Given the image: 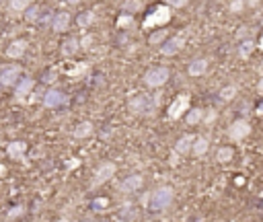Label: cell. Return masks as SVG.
Instances as JSON below:
<instances>
[{
    "mask_svg": "<svg viewBox=\"0 0 263 222\" xmlns=\"http://www.w3.org/2000/svg\"><path fill=\"white\" fill-rule=\"evenodd\" d=\"M185 46V37L183 35H173V37H167L164 39V43L160 46V54L162 56H175L181 52V48Z\"/></svg>",
    "mask_w": 263,
    "mask_h": 222,
    "instance_id": "obj_6",
    "label": "cell"
},
{
    "mask_svg": "<svg viewBox=\"0 0 263 222\" xmlns=\"http://www.w3.org/2000/svg\"><path fill=\"white\" fill-rule=\"evenodd\" d=\"M64 103H66V95H64L62 91H58V88H50V91L43 95V105L50 107V109L60 107V105H64Z\"/></svg>",
    "mask_w": 263,
    "mask_h": 222,
    "instance_id": "obj_11",
    "label": "cell"
},
{
    "mask_svg": "<svg viewBox=\"0 0 263 222\" xmlns=\"http://www.w3.org/2000/svg\"><path fill=\"white\" fill-rule=\"evenodd\" d=\"M11 9L15 11V13H25L31 5H33V0H11Z\"/></svg>",
    "mask_w": 263,
    "mask_h": 222,
    "instance_id": "obj_26",
    "label": "cell"
},
{
    "mask_svg": "<svg viewBox=\"0 0 263 222\" xmlns=\"http://www.w3.org/2000/svg\"><path fill=\"white\" fill-rule=\"evenodd\" d=\"M25 50H27V41H25V39H15V41L7 48V56H9L11 60H19V58L25 54Z\"/></svg>",
    "mask_w": 263,
    "mask_h": 222,
    "instance_id": "obj_14",
    "label": "cell"
},
{
    "mask_svg": "<svg viewBox=\"0 0 263 222\" xmlns=\"http://www.w3.org/2000/svg\"><path fill=\"white\" fill-rule=\"evenodd\" d=\"M7 152H9V156L11 158H15V161H23L25 158V152H27V144L25 142H11L9 144V148H7Z\"/></svg>",
    "mask_w": 263,
    "mask_h": 222,
    "instance_id": "obj_16",
    "label": "cell"
},
{
    "mask_svg": "<svg viewBox=\"0 0 263 222\" xmlns=\"http://www.w3.org/2000/svg\"><path fill=\"white\" fill-rule=\"evenodd\" d=\"M5 173H7V167H5V165H0V177H5Z\"/></svg>",
    "mask_w": 263,
    "mask_h": 222,
    "instance_id": "obj_42",
    "label": "cell"
},
{
    "mask_svg": "<svg viewBox=\"0 0 263 222\" xmlns=\"http://www.w3.org/2000/svg\"><path fill=\"white\" fill-rule=\"evenodd\" d=\"M187 123L189 125H195V123H200L202 119H204V109H189L187 111Z\"/></svg>",
    "mask_w": 263,
    "mask_h": 222,
    "instance_id": "obj_24",
    "label": "cell"
},
{
    "mask_svg": "<svg viewBox=\"0 0 263 222\" xmlns=\"http://www.w3.org/2000/svg\"><path fill=\"white\" fill-rule=\"evenodd\" d=\"M187 111H189V95H179V97L169 105V117L171 119H179Z\"/></svg>",
    "mask_w": 263,
    "mask_h": 222,
    "instance_id": "obj_7",
    "label": "cell"
},
{
    "mask_svg": "<svg viewBox=\"0 0 263 222\" xmlns=\"http://www.w3.org/2000/svg\"><path fill=\"white\" fill-rule=\"evenodd\" d=\"M91 43H93V35H86V37L80 39V46H82V48H89Z\"/></svg>",
    "mask_w": 263,
    "mask_h": 222,
    "instance_id": "obj_36",
    "label": "cell"
},
{
    "mask_svg": "<svg viewBox=\"0 0 263 222\" xmlns=\"http://www.w3.org/2000/svg\"><path fill=\"white\" fill-rule=\"evenodd\" d=\"M173 198H175L173 187L164 185V187L154 189V192L146 198V206H148L150 212H162V210H167L173 204Z\"/></svg>",
    "mask_w": 263,
    "mask_h": 222,
    "instance_id": "obj_1",
    "label": "cell"
},
{
    "mask_svg": "<svg viewBox=\"0 0 263 222\" xmlns=\"http://www.w3.org/2000/svg\"><path fill=\"white\" fill-rule=\"evenodd\" d=\"M70 25V15L66 13V11H60L52 17V29L56 31V33H62V31H66Z\"/></svg>",
    "mask_w": 263,
    "mask_h": 222,
    "instance_id": "obj_13",
    "label": "cell"
},
{
    "mask_svg": "<svg viewBox=\"0 0 263 222\" xmlns=\"http://www.w3.org/2000/svg\"><path fill=\"white\" fill-rule=\"evenodd\" d=\"M33 86H35V82H33V78H21L17 82V88H15V95H17V99H25L27 95L33 91Z\"/></svg>",
    "mask_w": 263,
    "mask_h": 222,
    "instance_id": "obj_15",
    "label": "cell"
},
{
    "mask_svg": "<svg viewBox=\"0 0 263 222\" xmlns=\"http://www.w3.org/2000/svg\"><path fill=\"white\" fill-rule=\"evenodd\" d=\"M156 105H158V99L152 97V95H136L129 101V111L136 115H148L156 109Z\"/></svg>",
    "mask_w": 263,
    "mask_h": 222,
    "instance_id": "obj_2",
    "label": "cell"
},
{
    "mask_svg": "<svg viewBox=\"0 0 263 222\" xmlns=\"http://www.w3.org/2000/svg\"><path fill=\"white\" fill-rule=\"evenodd\" d=\"M78 48H80V39L70 37V39H66V41L62 43V54H64V56H72V54L78 52Z\"/></svg>",
    "mask_w": 263,
    "mask_h": 222,
    "instance_id": "obj_20",
    "label": "cell"
},
{
    "mask_svg": "<svg viewBox=\"0 0 263 222\" xmlns=\"http://www.w3.org/2000/svg\"><path fill=\"white\" fill-rule=\"evenodd\" d=\"M167 80H169V68H164V66L150 68V70L144 74V82H146L150 88H158V86H162Z\"/></svg>",
    "mask_w": 263,
    "mask_h": 222,
    "instance_id": "obj_4",
    "label": "cell"
},
{
    "mask_svg": "<svg viewBox=\"0 0 263 222\" xmlns=\"http://www.w3.org/2000/svg\"><path fill=\"white\" fill-rule=\"evenodd\" d=\"M80 222H95V220H91V218H84V220H80Z\"/></svg>",
    "mask_w": 263,
    "mask_h": 222,
    "instance_id": "obj_46",
    "label": "cell"
},
{
    "mask_svg": "<svg viewBox=\"0 0 263 222\" xmlns=\"http://www.w3.org/2000/svg\"><path fill=\"white\" fill-rule=\"evenodd\" d=\"M115 175V165L113 163H103L101 167H99L97 171H95V179H93V187H97V185H103V183H107L111 177Z\"/></svg>",
    "mask_w": 263,
    "mask_h": 222,
    "instance_id": "obj_8",
    "label": "cell"
},
{
    "mask_svg": "<svg viewBox=\"0 0 263 222\" xmlns=\"http://www.w3.org/2000/svg\"><path fill=\"white\" fill-rule=\"evenodd\" d=\"M171 21V9L164 7V5H158L152 9V13H148V17L144 19V29H154V27H164Z\"/></svg>",
    "mask_w": 263,
    "mask_h": 222,
    "instance_id": "obj_3",
    "label": "cell"
},
{
    "mask_svg": "<svg viewBox=\"0 0 263 222\" xmlns=\"http://www.w3.org/2000/svg\"><path fill=\"white\" fill-rule=\"evenodd\" d=\"M138 218V210L134 204H123L115 210V222H134Z\"/></svg>",
    "mask_w": 263,
    "mask_h": 222,
    "instance_id": "obj_10",
    "label": "cell"
},
{
    "mask_svg": "<svg viewBox=\"0 0 263 222\" xmlns=\"http://www.w3.org/2000/svg\"><path fill=\"white\" fill-rule=\"evenodd\" d=\"M259 3H261V0H247V5H249V7H257Z\"/></svg>",
    "mask_w": 263,
    "mask_h": 222,
    "instance_id": "obj_41",
    "label": "cell"
},
{
    "mask_svg": "<svg viewBox=\"0 0 263 222\" xmlns=\"http://www.w3.org/2000/svg\"><path fill=\"white\" fill-rule=\"evenodd\" d=\"M74 138H86V136H91L93 134V123L91 121H80L76 128H74Z\"/></svg>",
    "mask_w": 263,
    "mask_h": 222,
    "instance_id": "obj_21",
    "label": "cell"
},
{
    "mask_svg": "<svg viewBox=\"0 0 263 222\" xmlns=\"http://www.w3.org/2000/svg\"><path fill=\"white\" fill-rule=\"evenodd\" d=\"M142 183H144L142 175H129V177H125L119 183V192L121 194H134V192H138V189L142 187Z\"/></svg>",
    "mask_w": 263,
    "mask_h": 222,
    "instance_id": "obj_9",
    "label": "cell"
},
{
    "mask_svg": "<svg viewBox=\"0 0 263 222\" xmlns=\"http://www.w3.org/2000/svg\"><path fill=\"white\" fill-rule=\"evenodd\" d=\"M237 97V86L235 84H230V86H224L220 91V99L222 101H230V99H235Z\"/></svg>",
    "mask_w": 263,
    "mask_h": 222,
    "instance_id": "obj_29",
    "label": "cell"
},
{
    "mask_svg": "<svg viewBox=\"0 0 263 222\" xmlns=\"http://www.w3.org/2000/svg\"><path fill=\"white\" fill-rule=\"evenodd\" d=\"M60 222H66V220H60Z\"/></svg>",
    "mask_w": 263,
    "mask_h": 222,
    "instance_id": "obj_48",
    "label": "cell"
},
{
    "mask_svg": "<svg viewBox=\"0 0 263 222\" xmlns=\"http://www.w3.org/2000/svg\"><path fill=\"white\" fill-rule=\"evenodd\" d=\"M169 37V33H167V29H158V31H154V33L148 37V43H152V46H158V43H164V39Z\"/></svg>",
    "mask_w": 263,
    "mask_h": 222,
    "instance_id": "obj_23",
    "label": "cell"
},
{
    "mask_svg": "<svg viewBox=\"0 0 263 222\" xmlns=\"http://www.w3.org/2000/svg\"><path fill=\"white\" fill-rule=\"evenodd\" d=\"M257 113H259V115H263V103H261V105L257 107Z\"/></svg>",
    "mask_w": 263,
    "mask_h": 222,
    "instance_id": "obj_43",
    "label": "cell"
},
{
    "mask_svg": "<svg viewBox=\"0 0 263 222\" xmlns=\"http://www.w3.org/2000/svg\"><path fill=\"white\" fill-rule=\"evenodd\" d=\"M68 3H72V5H76V3H78V0H68Z\"/></svg>",
    "mask_w": 263,
    "mask_h": 222,
    "instance_id": "obj_47",
    "label": "cell"
},
{
    "mask_svg": "<svg viewBox=\"0 0 263 222\" xmlns=\"http://www.w3.org/2000/svg\"><path fill=\"white\" fill-rule=\"evenodd\" d=\"M0 3H3V0H0Z\"/></svg>",
    "mask_w": 263,
    "mask_h": 222,
    "instance_id": "obj_49",
    "label": "cell"
},
{
    "mask_svg": "<svg viewBox=\"0 0 263 222\" xmlns=\"http://www.w3.org/2000/svg\"><path fill=\"white\" fill-rule=\"evenodd\" d=\"M21 212H23V208H21V206H17V208H13V210L9 212V218H15V216H19Z\"/></svg>",
    "mask_w": 263,
    "mask_h": 222,
    "instance_id": "obj_37",
    "label": "cell"
},
{
    "mask_svg": "<svg viewBox=\"0 0 263 222\" xmlns=\"http://www.w3.org/2000/svg\"><path fill=\"white\" fill-rule=\"evenodd\" d=\"M105 206H107V200H95V202H93V208H95V210H101V208H105Z\"/></svg>",
    "mask_w": 263,
    "mask_h": 222,
    "instance_id": "obj_35",
    "label": "cell"
},
{
    "mask_svg": "<svg viewBox=\"0 0 263 222\" xmlns=\"http://www.w3.org/2000/svg\"><path fill=\"white\" fill-rule=\"evenodd\" d=\"M253 50H255V41H253V39H245V41L239 46V58L247 60V58L253 54Z\"/></svg>",
    "mask_w": 263,
    "mask_h": 222,
    "instance_id": "obj_22",
    "label": "cell"
},
{
    "mask_svg": "<svg viewBox=\"0 0 263 222\" xmlns=\"http://www.w3.org/2000/svg\"><path fill=\"white\" fill-rule=\"evenodd\" d=\"M19 76H21V68L19 66H15V64L7 66V68H3V72H0V84L13 86V84H17Z\"/></svg>",
    "mask_w": 263,
    "mask_h": 222,
    "instance_id": "obj_12",
    "label": "cell"
},
{
    "mask_svg": "<svg viewBox=\"0 0 263 222\" xmlns=\"http://www.w3.org/2000/svg\"><path fill=\"white\" fill-rule=\"evenodd\" d=\"M86 68H89V66H86V64H78V66H76V68H74V70H70V72H68V74H70V76H80V74H82V72H86Z\"/></svg>",
    "mask_w": 263,
    "mask_h": 222,
    "instance_id": "obj_33",
    "label": "cell"
},
{
    "mask_svg": "<svg viewBox=\"0 0 263 222\" xmlns=\"http://www.w3.org/2000/svg\"><path fill=\"white\" fill-rule=\"evenodd\" d=\"M140 7H142V0H125L123 3V11H127V13H136V11H140Z\"/></svg>",
    "mask_w": 263,
    "mask_h": 222,
    "instance_id": "obj_30",
    "label": "cell"
},
{
    "mask_svg": "<svg viewBox=\"0 0 263 222\" xmlns=\"http://www.w3.org/2000/svg\"><path fill=\"white\" fill-rule=\"evenodd\" d=\"M245 5H247V0H233L230 3V13H241Z\"/></svg>",
    "mask_w": 263,
    "mask_h": 222,
    "instance_id": "obj_31",
    "label": "cell"
},
{
    "mask_svg": "<svg viewBox=\"0 0 263 222\" xmlns=\"http://www.w3.org/2000/svg\"><path fill=\"white\" fill-rule=\"evenodd\" d=\"M39 13H41V9H39L37 5H31V7L25 11V21H29V23H35V21L39 19Z\"/></svg>",
    "mask_w": 263,
    "mask_h": 222,
    "instance_id": "obj_28",
    "label": "cell"
},
{
    "mask_svg": "<svg viewBox=\"0 0 263 222\" xmlns=\"http://www.w3.org/2000/svg\"><path fill=\"white\" fill-rule=\"evenodd\" d=\"M233 148L230 146H222V148H218V154H216V161H220V163H228L230 158H233Z\"/></svg>",
    "mask_w": 263,
    "mask_h": 222,
    "instance_id": "obj_27",
    "label": "cell"
},
{
    "mask_svg": "<svg viewBox=\"0 0 263 222\" xmlns=\"http://www.w3.org/2000/svg\"><path fill=\"white\" fill-rule=\"evenodd\" d=\"M206 70H208V60H204V58L193 60L189 64V68H187L189 76H202V74H206Z\"/></svg>",
    "mask_w": 263,
    "mask_h": 222,
    "instance_id": "obj_18",
    "label": "cell"
},
{
    "mask_svg": "<svg viewBox=\"0 0 263 222\" xmlns=\"http://www.w3.org/2000/svg\"><path fill=\"white\" fill-rule=\"evenodd\" d=\"M208 148H210L208 138H204V136H195V142H193V148H191V152H193L195 156H204V154L208 152Z\"/></svg>",
    "mask_w": 263,
    "mask_h": 222,
    "instance_id": "obj_19",
    "label": "cell"
},
{
    "mask_svg": "<svg viewBox=\"0 0 263 222\" xmlns=\"http://www.w3.org/2000/svg\"><path fill=\"white\" fill-rule=\"evenodd\" d=\"M259 72L263 74V60H261V66H259Z\"/></svg>",
    "mask_w": 263,
    "mask_h": 222,
    "instance_id": "obj_45",
    "label": "cell"
},
{
    "mask_svg": "<svg viewBox=\"0 0 263 222\" xmlns=\"http://www.w3.org/2000/svg\"><path fill=\"white\" fill-rule=\"evenodd\" d=\"M95 21V13L93 11H86V13H80L78 15V19H76V23H78V27H82V29H86V27H91V23Z\"/></svg>",
    "mask_w": 263,
    "mask_h": 222,
    "instance_id": "obj_25",
    "label": "cell"
},
{
    "mask_svg": "<svg viewBox=\"0 0 263 222\" xmlns=\"http://www.w3.org/2000/svg\"><path fill=\"white\" fill-rule=\"evenodd\" d=\"M259 48L263 50V33H261V39H259Z\"/></svg>",
    "mask_w": 263,
    "mask_h": 222,
    "instance_id": "obj_44",
    "label": "cell"
},
{
    "mask_svg": "<svg viewBox=\"0 0 263 222\" xmlns=\"http://www.w3.org/2000/svg\"><path fill=\"white\" fill-rule=\"evenodd\" d=\"M257 91H259V93H263V74H261L259 82H257Z\"/></svg>",
    "mask_w": 263,
    "mask_h": 222,
    "instance_id": "obj_40",
    "label": "cell"
},
{
    "mask_svg": "<svg viewBox=\"0 0 263 222\" xmlns=\"http://www.w3.org/2000/svg\"><path fill=\"white\" fill-rule=\"evenodd\" d=\"M216 119V111H210L208 115H206V123H212Z\"/></svg>",
    "mask_w": 263,
    "mask_h": 222,
    "instance_id": "obj_39",
    "label": "cell"
},
{
    "mask_svg": "<svg viewBox=\"0 0 263 222\" xmlns=\"http://www.w3.org/2000/svg\"><path fill=\"white\" fill-rule=\"evenodd\" d=\"M187 3H189V0H167V5L173 7V9H181V7H185Z\"/></svg>",
    "mask_w": 263,
    "mask_h": 222,
    "instance_id": "obj_34",
    "label": "cell"
},
{
    "mask_svg": "<svg viewBox=\"0 0 263 222\" xmlns=\"http://www.w3.org/2000/svg\"><path fill=\"white\" fill-rule=\"evenodd\" d=\"M249 134H251V125H249L247 119H235L233 123H230V128H228V136L235 142L245 140Z\"/></svg>",
    "mask_w": 263,
    "mask_h": 222,
    "instance_id": "obj_5",
    "label": "cell"
},
{
    "mask_svg": "<svg viewBox=\"0 0 263 222\" xmlns=\"http://www.w3.org/2000/svg\"><path fill=\"white\" fill-rule=\"evenodd\" d=\"M43 80H46V82H52V80H56V72H48V74L43 76Z\"/></svg>",
    "mask_w": 263,
    "mask_h": 222,
    "instance_id": "obj_38",
    "label": "cell"
},
{
    "mask_svg": "<svg viewBox=\"0 0 263 222\" xmlns=\"http://www.w3.org/2000/svg\"><path fill=\"white\" fill-rule=\"evenodd\" d=\"M193 142H195V136H193V134H185V136H181V138L177 140V144H175V152H177V154H185V152H189V150L193 148Z\"/></svg>",
    "mask_w": 263,
    "mask_h": 222,
    "instance_id": "obj_17",
    "label": "cell"
},
{
    "mask_svg": "<svg viewBox=\"0 0 263 222\" xmlns=\"http://www.w3.org/2000/svg\"><path fill=\"white\" fill-rule=\"evenodd\" d=\"M132 23H134V17H132V15H123V17L117 19V27H127Z\"/></svg>",
    "mask_w": 263,
    "mask_h": 222,
    "instance_id": "obj_32",
    "label": "cell"
}]
</instances>
